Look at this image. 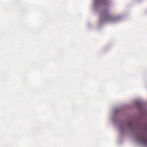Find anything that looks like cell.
<instances>
[{
    "instance_id": "6da1fadb",
    "label": "cell",
    "mask_w": 147,
    "mask_h": 147,
    "mask_svg": "<svg viewBox=\"0 0 147 147\" xmlns=\"http://www.w3.org/2000/svg\"><path fill=\"white\" fill-rule=\"evenodd\" d=\"M113 121L119 130L142 144H146V105L136 100L118 107Z\"/></svg>"
}]
</instances>
